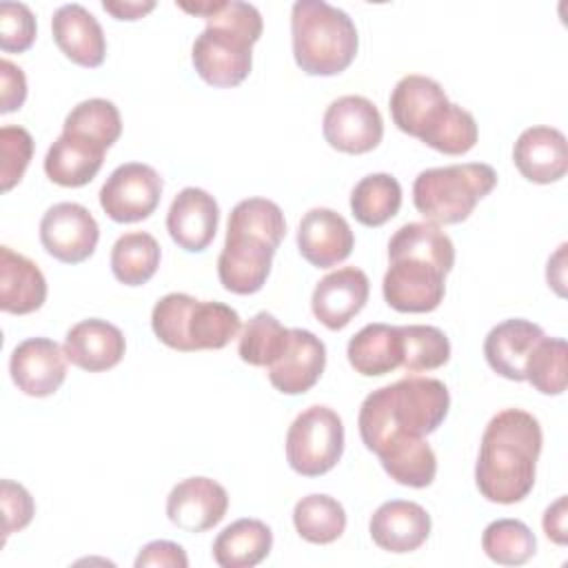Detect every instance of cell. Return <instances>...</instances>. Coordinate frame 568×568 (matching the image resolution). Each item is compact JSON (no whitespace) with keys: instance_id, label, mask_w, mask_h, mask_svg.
I'll return each instance as SVG.
<instances>
[{"instance_id":"cell-1","label":"cell","mask_w":568,"mask_h":568,"mask_svg":"<svg viewBox=\"0 0 568 568\" xmlns=\"http://www.w3.org/2000/svg\"><path fill=\"white\" fill-rule=\"evenodd\" d=\"M455 264L453 240L433 222H408L388 242V271L382 293L399 313H430L446 293V275Z\"/></svg>"},{"instance_id":"cell-2","label":"cell","mask_w":568,"mask_h":568,"mask_svg":"<svg viewBox=\"0 0 568 568\" xmlns=\"http://www.w3.org/2000/svg\"><path fill=\"white\" fill-rule=\"evenodd\" d=\"M544 435L539 419L521 408H504L484 428L475 464L481 497L495 504H517L535 486Z\"/></svg>"},{"instance_id":"cell-3","label":"cell","mask_w":568,"mask_h":568,"mask_svg":"<svg viewBox=\"0 0 568 568\" xmlns=\"http://www.w3.org/2000/svg\"><path fill=\"white\" fill-rule=\"evenodd\" d=\"M448 408L450 393L442 379L402 377L364 397L357 415L362 444L375 453L395 433L426 437L444 424Z\"/></svg>"},{"instance_id":"cell-4","label":"cell","mask_w":568,"mask_h":568,"mask_svg":"<svg viewBox=\"0 0 568 568\" xmlns=\"http://www.w3.org/2000/svg\"><path fill=\"white\" fill-rule=\"evenodd\" d=\"M395 126L446 155H464L477 144V122L470 111L450 102L433 78L404 75L388 100Z\"/></svg>"},{"instance_id":"cell-5","label":"cell","mask_w":568,"mask_h":568,"mask_svg":"<svg viewBox=\"0 0 568 568\" xmlns=\"http://www.w3.org/2000/svg\"><path fill=\"white\" fill-rule=\"evenodd\" d=\"M264 29L260 11L251 2L224 0L206 18L204 31L193 40L191 62L197 75L220 89L244 82L253 67V44Z\"/></svg>"},{"instance_id":"cell-6","label":"cell","mask_w":568,"mask_h":568,"mask_svg":"<svg viewBox=\"0 0 568 568\" xmlns=\"http://www.w3.org/2000/svg\"><path fill=\"white\" fill-rule=\"evenodd\" d=\"M291 40L295 64L308 75L346 71L359 47L353 18L324 0H297L293 4Z\"/></svg>"},{"instance_id":"cell-7","label":"cell","mask_w":568,"mask_h":568,"mask_svg":"<svg viewBox=\"0 0 568 568\" xmlns=\"http://www.w3.org/2000/svg\"><path fill=\"white\" fill-rule=\"evenodd\" d=\"M240 315L222 302H202L186 293H169L160 297L151 311V328L155 337L182 353L224 348L240 333Z\"/></svg>"},{"instance_id":"cell-8","label":"cell","mask_w":568,"mask_h":568,"mask_svg":"<svg viewBox=\"0 0 568 568\" xmlns=\"http://www.w3.org/2000/svg\"><path fill=\"white\" fill-rule=\"evenodd\" d=\"M497 184V173L486 162L433 166L413 182V204L433 224H459L468 220L481 197Z\"/></svg>"},{"instance_id":"cell-9","label":"cell","mask_w":568,"mask_h":568,"mask_svg":"<svg viewBox=\"0 0 568 568\" xmlns=\"http://www.w3.org/2000/svg\"><path fill=\"white\" fill-rule=\"evenodd\" d=\"M344 453L342 417L322 404L302 410L286 433V462L304 477H320L337 466Z\"/></svg>"},{"instance_id":"cell-10","label":"cell","mask_w":568,"mask_h":568,"mask_svg":"<svg viewBox=\"0 0 568 568\" xmlns=\"http://www.w3.org/2000/svg\"><path fill=\"white\" fill-rule=\"evenodd\" d=\"M162 189L164 182L153 166L124 162L102 184L100 206L113 222H142L158 209Z\"/></svg>"},{"instance_id":"cell-11","label":"cell","mask_w":568,"mask_h":568,"mask_svg":"<svg viewBox=\"0 0 568 568\" xmlns=\"http://www.w3.org/2000/svg\"><path fill=\"white\" fill-rule=\"evenodd\" d=\"M98 240L100 226L95 217L78 202H58L40 220V242L58 262L80 264L89 260Z\"/></svg>"},{"instance_id":"cell-12","label":"cell","mask_w":568,"mask_h":568,"mask_svg":"<svg viewBox=\"0 0 568 568\" xmlns=\"http://www.w3.org/2000/svg\"><path fill=\"white\" fill-rule=\"evenodd\" d=\"M324 140L351 155L373 151L384 135L379 109L364 95H342L328 104L322 120Z\"/></svg>"},{"instance_id":"cell-13","label":"cell","mask_w":568,"mask_h":568,"mask_svg":"<svg viewBox=\"0 0 568 568\" xmlns=\"http://www.w3.org/2000/svg\"><path fill=\"white\" fill-rule=\"evenodd\" d=\"M64 348L49 337H29L11 351L9 373L18 390L29 397L53 395L67 377Z\"/></svg>"},{"instance_id":"cell-14","label":"cell","mask_w":568,"mask_h":568,"mask_svg":"<svg viewBox=\"0 0 568 568\" xmlns=\"http://www.w3.org/2000/svg\"><path fill=\"white\" fill-rule=\"evenodd\" d=\"M229 510V493L211 477H186L166 497V517L184 532H204L217 526Z\"/></svg>"},{"instance_id":"cell-15","label":"cell","mask_w":568,"mask_h":568,"mask_svg":"<svg viewBox=\"0 0 568 568\" xmlns=\"http://www.w3.org/2000/svg\"><path fill=\"white\" fill-rule=\"evenodd\" d=\"M368 293V275L357 266H342L315 284L311 308L326 328L342 331L366 306Z\"/></svg>"},{"instance_id":"cell-16","label":"cell","mask_w":568,"mask_h":568,"mask_svg":"<svg viewBox=\"0 0 568 568\" xmlns=\"http://www.w3.org/2000/svg\"><path fill=\"white\" fill-rule=\"evenodd\" d=\"M326 366V346L324 342L306 331L291 328L288 342L282 355L266 366L271 384L284 395H302L311 390L322 377Z\"/></svg>"},{"instance_id":"cell-17","label":"cell","mask_w":568,"mask_h":568,"mask_svg":"<svg viewBox=\"0 0 568 568\" xmlns=\"http://www.w3.org/2000/svg\"><path fill=\"white\" fill-rule=\"evenodd\" d=\"M353 246L355 235L337 211L315 206L304 213L297 226V248L308 264L317 268L335 266L353 253Z\"/></svg>"},{"instance_id":"cell-18","label":"cell","mask_w":568,"mask_h":568,"mask_svg":"<svg viewBox=\"0 0 568 568\" xmlns=\"http://www.w3.org/2000/svg\"><path fill=\"white\" fill-rule=\"evenodd\" d=\"M217 224L220 206L215 197L197 186L182 189L166 213V231L171 240L189 253L204 251L213 242Z\"/></svg>"},{"instance_id":"cell-19","label":"cell","mask_w":568,"mask_h":568,"mask_svg":"<svg viewBox=\"0 0 568 568\" xmlns=\"http://www.w3.org/2000/svg\"><path fill=\"white\" fill-rule=\"evenodd\" d=\"M277 248L244 235L226 233L224 248L217 257V277L222 286L235 295L257 293L271 273Z\"/></svg>"},{"instance_id":"cell-20","label":"cell","mask_w":568,"mask_h":568,"mask_svg":"<svg viewBox=\"0 0 568 568\" xmlns=\"http://www.w3.org/2000/svg\"><path fill=\"white\" fill-rule=\"evenodd\" d=\"M368 532L386 552H413L430 535V515L417 501L390 499L371 515Z\"/></svg>"},{"instance_id":"cell-21","label":"cell","mask_w":568,"mask_h":568,"mask_svg":"<svg viewBox=\"0 0 568 568\" xmlns=\"http://www.w3.org/2000/svg\"><path fill=\"white\" fill-rule=\"evenodd\" d=\"M513 162L528 182H557L568 171L566 135L555 126H528L513 146Z\"/></svg>"},{"instance_id":"cell-22","label":"cell","mask_w":568,"mask_h":568,"mask_svg":"<svg viewBox=\"0 0 568 568\" xmlns=\"http://www.w3.org/2000/svg\"><path fill=\"white\" fill-rule=\"evenodd\" d=\"M51 31L58 49L75 64L95 69L104 62L106 38L98 18L78 2L55 9Z\"/></svg>"},{"instance_id":"cell-23","label":"cell","mask_w":568,"mask_h":568,"mask_svg":"<svg viewBox=\"0 0 568 568\" xmlns=\"http://www.w3.org/2000/svg\"><path fill=\"white\" fill-rule=\"evenodd\" d=\"M62 348L73 366L89 373H100L120 364L126 351V339L115 324L100 317H89L67 331Z\"/></svg>"},{"instance_id":"cell-24","label":"cell","mask_w":568,"mask_h":568,"mask_svg":"<svg viewBox=\"0 0 568 568\" xmlns=\"http://www.w3.org/2000/svg\"><path fill=\"white\" fill-rule=\"evenodd\" d=\"M541 337V326L530 320H504L488 331L484 339V357L497 375L510 382H524L526 357Z\"/></svg>"},{"instance_id":"cell-25","label":"cell","mask_w":568,"mask_h":568,"mask_svg":"<svg viewBox=\"0 0 568 568\" xmlns=\"http://www.w3.org/2000/svg\"><path fill=\"white\" fill-rule=\"evenodd\" d=\"M47 300V280L36 262L0 246V308L11 315H29Z\"/></svg>"},{"instance_id":"cell-26","label":"cell","mask_w":568,"mask_h":568,"mask_svg":"<svg viewBox=\"0 0 568 568\" xmlns=\"http://www.w3.org/2000/svg\"><path fill=\"white\" fill-rule=\"evenodd\" d=\"M382 468L402 486L426 488L435 481L437 457L424 437L395 433L377 450Z\"/></svg>"},{"instance_id":"cell-27","label":"cell","mask_w":568,"mask_h":568,"mask_svg":"<svg viewBox=\"0 0 568 568\" xmlns=\"http://www.w3.org/2000/svg\"><path fill=\"white\" fill-rule=\"evenodd\" d=\"M104 151L106 149L82 135L62 133L44 155V173L60 186H84L98 175L104 162Z\"/></svg>"},{"instance_id":"cell-28","label":"cell","mask_w":568,"mask_h":568,"mask_svg":"<svg viewBox=\"0 0 568 568\" xmlns=\"http://www.w3.org/2000/svg\"><path fill=\"white\" fill-rule=\"evenodd\" d=\"M348 364L364 377H379L402 366L404 344L399 326L373 322L359 328L346 346Z\"/></svg>"},{"instance_id":"cell-29","label":"cell","mask_w":568,"mask_h":568,"mask_svg":"<svg viewBox=\"0 0 568 568\" xmlns=\"http://www.w3.org/2000/svg\"><path fill=\"white\" fill-rule=\"evenodd\" d=\"M273 532L260 519H237L213 541V559L222 568H253L268 557Z\"/></svg>"},{"instance_id":"cell-30","label":"cell","mask_w":568,"mask_h":568,"mask_svg":"<svg viewBox=\"0 0 568 568\" xmlns=\"http://www.w3.org/2000/svg\"><path fill=\"white\" fill-rule=\"evenodd\" d=\"M160 244L146 231H131L115 240L111 248V271L124 286L146 284L160 266Z\"/></svg>"},{"instance_id":"cell-31","label":"cell","mask_w":568,"mask_h":568,"mask_svg":"<svg viewBox=\"0 0 568 568\" xmlns=\"http://www.w3.org/2000/svg\"><path fill=\"white\" fill-rule=\"evenodd\" d=\"M402 206V186L390 173H371L351 191L353 217L364 226H382L397 215Z\"/></svg>"},{"instance_id":"cell-32","label":"cell","mask_w":568,"mask_h":568,"mask_svg":"<svg viewBox=\"0 0 568 568\" xmlns=\"http://www.w3.org/2000/svg\"><path fill=\"white\" fill-rule=\"evenodd\" d=\"M293 526L311 544H333L346 530V510L335 497L313 493L295 504Z\"/></svg>"},{"instance_id":"cell-33","label":"cell","mask_w":568,"mask_h":568,"mask_svg":"<svg viewBox=\"0 0 568 568\" xmlns=\"http://www.w3.org/2000/svg\"><path fill=\"white\" fill-rule=\"evenodd\" d=\"M226 233L253 237L277 248L286 235V220L273 200L246 197L237 202L229 213Z\"/></svg>"},{"instance_id":"cell-34","label":"cell","mask_w":568,"mask_h":568,"mask_svg":"<svg viewBox=\"0 0 568 568\" xmlns=\"http://www.w3.org/2000/svg\"><path fill=\"white\" fill-rule=\"evenodd\" d=\"M62 133L82 135L102 149L118 142L122 133V118L118 106L104 98H89L78 102L64 118Z\"/></svg>"},{"instance_id":"cell-35","label":"cell","mask_w":568,"mask_h":568,"mask_svg":"<svg viewBox=\"0 0 568 568\" xmlns=\"http://www.w3.org/2000/svg\"><path fill=\"white\" fill-rule=\"evenodd\" d=\"M481 548L488 559L501 566H521L535 550L537 539L532 530L519 519H495L481 532Z\"/></svg>"},{"instance_id":"cell-36","label":"cell","mask_w":568,"mask_h":568,"mask_svg":"<svg viewBox=\"0 0 568 568\" xmlns=\"http://www.w3.org/2000/svg\"><path fill=\"white\" fill-rule=\"evenodd\" d=\"M288 331L286 326L280 324V320L266 311L255 313L242 328L240 342H237V353L242 362L251 366H271L282 351L286 348L288 342Z\"/></svg>"},{"instance_id":"cell-37","label":"cell","mask_w":568,"mask_h":568,"mask_svg":"<svg viewBox=\"0 0 568 568\" xmlns=\"http://www.w3.org/2000/svg\"><path fill=\"white\" fill-rule=\"evenodd\" d=\"M566 342L544 335L526 357L524 379L544 395H561L566 390Z\"/></svg>"},{"instance_id":"cell-38","label":"cell","mask_w":568,"mask_h":568,"mask_svg":"<svg viewBox=\"0 0 568 568\" xmlns=\"http://www.w3.org/2000/svg\"><path fill=\"white\" fill-rule=\"evenodd\" d=\"M399 333L404 344L402 368L408 373L435 371L450 359V342L442 328L428 324H408L399 326Z\"/></svg>"},{"instance_id":"cell-39","label":"cell","mask_w":568,"mask_h":568,"mask_svg":"<svg viewBox=\"0 0 568 568\" xmlns=\"http://www.w3.org/2000/svg\"><path fill=\"white\" fill-rule=\"evenodd\" d=\"M33 155V138L24 126L4 124L0 129V182L11 191L24 175Z\"/></svg>"},{"instance_id":"cell-40","label":"cell","mask_w":568,"mask_h":568,"mask_svg":"<svg viewBox=\"0 0 568 568\" xmlns=\"http://www.w3.org/2000/svg\"><path fill=\"white\" fill-rule=\"evenodd\" d=\"M36 40V16L24 2H0V49L22 53Z\"/></svg>"},{"instance_id":"cell-41","label":"cell","mask_w":568,"mask_h":568,"mask_svg":"<svg viewBox=\"0 0 568 568\" xmlns=\"http://www.w3.org/2000/svg\"><path fill=\"white\" fill-rule=\"evenodd\" d=\"M0 501H2V517H4L2 532L7 539L11 532H18L31 524L36 515V504L31 493L22 484H16L11 479H2Z\"/></svg>"},{"instance_id":"cell-42","label":"cell","mask_w":568,"mask_h":568,"mask_svg":"<svg viewBox=\"0 0 568 568\" xmlns=\"http://www.w3.org/2000/svg\"><path fill=\"white\" fill-rule=\"evenodd\" d=\"M146 566L186 568L189 557L180 544L169 541V539H155V541H149L146 546H142L135 557V568H146Z\"/></svg>"},{"instance_id":"cell-43","label":"cell","mask_w":568,"mask_h":568,"mask_svg":"<svg viewBox=\"0 0 568 568\" xmlns=\"http://www.w3.org/2000/svg\"><path fill=\"white\" fill-rule=\"evenodd\" d=\"M27 100L24 71L11 60H0V113L18 111Z\"/></svg>"},{"instance_id":"cell-44","label":"cell","mask_w":568,"mask_h":568,"mask_svg":"<svg viewBox=\"0 0 568 568\" xmlns=\"http://www.w3.org/2000/svg\"><path fill=\"white\" fill-rule=\"evenodd\" d=\"M566 519H568V497L561 495L555 504H550L544 513L541 526L548 539H552L555 544L564 546L568 541V532H566Z\"/></svg>"},{"instance_id":"cell-45","label":"cell","mask_w":568,"mask_h":568,"mask_svg":"<svg viewBox=\"0 0 568 568\" xmlns=\"http://www.w3.org/2000/svg\"><path fill=\"white\" fill-rule=\"evenodd\" d=\"M102 9L111 13L115 20H140L149 11L155 9L153 0H104Z\"/></svg>"},{"instance_id":"cell-46","label":"cell","mask_w":568,"mask_h":568,"mask_svg":"<svg viewBox=\"0 0 568 568\" xmlns=\"http://www.w3.org/2000/svg\"><path fill=\"white\" fill-rule=\"evenodd\" d=\"M564 257H566V244L557 248V253L548 260V268H546L548 286H552L557 295H564Z\"/></svg>"},{"instance_id":"cell-47","label":"cell","mask_w":568,"mask_h":568,"mask_svg":"<svg viewBox=\"0 0 568 568\" xmlns=\"http://www.w3.org/2000/svg\"><path fill=\"white\" fill-rule=\"evenodd\" d=\"M222 2L224 0H195V2H186V0H178V7L180 9H184V11H189V13H195V16H200V18H209V16H213L220 7H222Z\"/></svg>"}]
</instances>
